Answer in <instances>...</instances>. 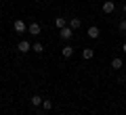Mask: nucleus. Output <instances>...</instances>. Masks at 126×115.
I'll use <instances>...</instances> for the list:
<instances>
[{
    "label": "nucleus",
    "instance_id": "1",
    "mask_svg": "<svg viewBox=\"0 0 126 115\" xmlns=\"http://www.w3.org/2000/svg\"><path fill=\"white\" fill-rule=\"evenodd\" d=\"M59 36H61L63 40L67 42V40H72V36H74V29H72V27H69V25H65V27H63V29H59Z\"/></svg>",
    "mask_w": 126,
    "mask_h": 115
},
{
    "label": "nucleus",
    "instance_id": "2",
    "mask_svg": "<svg viewBox=\"0 0 126 115\" xmlns=\"http://www.w3.org/2000/svg\"><path fill=\"white\" fill-rule=\"evenodd\" d=\"M13 29L19 31V34H23V31H27V25L23 19H17V21H13Z\"/></svg>",
    "mask_w": 126,
    "mask_h": 115
},
{
    "label": "nucleus",
    "instance_id": "11",
    "mask_svg": "<svg viewBox=\"0 0 126 115\" xmlns=\"http://www.w3.org/2000/svg\"><path fill=\"white\" fill-rule=\"evenodd\" d=\"M93 57H94V50L93 48H84V50H82V59L88 61V59H93Z\"/></svg>",
    "mask_w": 126,
    "mask_h": 115
},
{
    "label": "nucleus",
    "instance_id": "12",
    "mask_svg": "<svg viewBox=\"0 0 126 115\" xmlns=\"http://www.w3.org/2000/svg\"><path fill=\"white\" fill-rule=\"evenodd\" d=\"M111 69H122V59L120 57L111 59Z\"/></svg>",
    "mask_w": 126,
    "mask_h": 115
},
{
    "label": "nucleus",
    "instance_id": "16",
    "mask_svg": "<svg viewBox=\"0 0 126 115\" xmlns=\"http://www.w3.org/2000/svg\"><path fill=\"white\" fill-rule=\"evenodd\" d=\"M122 50H124V52H126V42H124V46H122Z\"/></svg>",
    "mask_w": 126,
    "mask_h": 115
},
{
    "label": "nucleus",
    "instance_id": "6",
    "mask_svg": "<svg viewBox=\"0 0 126 115\" xmlns=\"http://www.w3.org/2000/svg\"><path fill=\"white\" fill-rule=\"evenodd\" d=\"M27 31H30L32 36H38L40 34V25H38V23H30V25H27Z\"/></svg>",
    "mask_w": 126,
    "mask_h": 115
},
{
    "label": "nucleus",
    "instance_id": "4",
    "mask_svg": "<svg viewBox=\"0 0 126 115\" xmlns=\"http://www.w3.org/2000/svg\"><path fill=\"white\" fill-rule=\"evenodd\" d=\"M101 9H103V13L109 15V13H113V11H116V4H113V0H105Z\"/></svg>",
    "mask_w": 126,
    "mask_h": 115
},
{
    "label": "nucleus",
    "instance_id": "8",
    "mask_svg": "<svg viewBox=\"0 0 126 115\" xmlns=\"http://www.w3.org/2000/svg\"><path fill=\"white\" fill-rule=\"evenodd\" d=\"M42 101H44V98H42V96H38V94H34V96L30 98L32 107H40V105H42Z\"/></svg>",
    "mask_w": 126,
    "mask_h": 115
},
{
    "label": "nucleus",
    "instance_id": "9",
    "mask_svg": "<svg viewBox=\"0 0 126 115\" xmlns=\"http://www.w3.org/2000/svg\"><path fill=\"white\" fill-rule=\"evenodd\" d=\"M61 54H63V57H65V59H69V57H72V54H74V48H72V46H63V48H61Z\"/></svg>",
    "mask_w": 126,
    "mask_h": 115
},
{
    "label": "nucleus",
    "instance_id": "15",
    "mask_svg": "<svg viewBox=\"0 0 126 115\" xmlns=\"http://www.w3.org/2000/svg\"><path fill=\"white\" fill-rule=\"evenodd\" d=\"M118 27H120V31H124V34H126V19H122V21H120V25H118Z\"/></svg>",
    "mask_w": 126,
    "mask_h": 115
},
{
    "label": "nucleus",
    "instance_id": "13",
    "mask_svg": "<svg viewBox=\"0 0 126 115\" xmlns=\"http://www.w3.org/2000/svg\"><path fill=\"white\" fill-rule=\"evenodd\" d=\"M42 107H44L46 111H50V109H53V101H48V98H44V101H42Z\"/></svg>",
    "mask_w": 126,
    "mask_h": 115
},
{
    "label": "nucleus",
    "instance_id": "5",
    "mask_svg": "<svg viewBox=\"0 0 126 115\" xmlns=\"http://www.w3.org/2000/svg\"><path fill=\"white\" fill-rule=\"evenodd\" d=\"M101 36V31H99V27H88V38H93V40H97V38H99Z\"/></svg>",
    "mask_w": 126,
    "mask_h": 115
},
{
    "label": "nucleus",
    "instance_id": "3",
    "mask_svg": "<svg viewBox=\"0 0 126 115\" xmlns=\"http://www.w3.org/2000/svg\"><path fill=\"white\" fill-rule=\"evenodd\" d=\"M67 25L76 31V29H80V27H82V19H80V17H72V19L67 21Z\"/></svg>",
    "mask_w": 126,
    "mask_h": 115
},
{
    "label": "nucleus",
    "instance_id": "10",
    "mask_svg": "<svg viewBox=\"0 0 126 115\" xmlns=\"http://www.w3.org/2000/svg\"><path fill=\"white\" fill-rule=\"evenodd\" d=\"M55 25H57L59 29H63V27L67 25V19H65V17H57V19H55Z\"/></svg>",
    "mask_w": 126,
    "mask_h": 115
},
{
    "label": "nucleus",
    "instance_id": "17",
    "mask_svg": "<svg viewBox=\"0 0 126 115\" xmlns=\"http://www.w3.org/2000/svg\"><path fill=\"white\" fill-rule=\"evenodd\" d=\"M124 13H126V4H124Z\"/></svg>",
    "mask_w": 126,
    "mask_h": 115
},
{
    "label": "nucleus",
    "instance_id": "7",
    "mask_svg": "<svg viewBox=\"0 0 126 115\" xmlns=\"http://www.w3.org/2000/svg\"><path fill=\"white\" fill-rule=\"evenodd\" d=\"M17 48L21 50V52H30L32 44H30V42H27V40H21V42H19V46H17Z\"/></svg>",
    "mask_w": 126,
    "mask_h": 115
},
{
    "label": "nucleus",
    "instance_id": "14",
    "mask_svg": "<svg viewBox=\"0 0 126 115\" xmlns=\"http://www.w3.org/2000/svg\"><path fill=\"white\" fill-rule=\"evenodd\" d=\"M32 50H36V52H38V54H40V52H42V50H44V46H42V44H40V42H36V44L32 46Z\"/></svg>",
    "mask_w": 126,
    "mask_h": 115
}]
</instances>
